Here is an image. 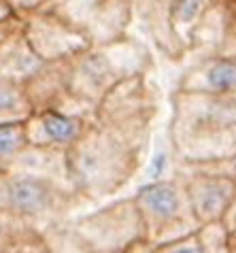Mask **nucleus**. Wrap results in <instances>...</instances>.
<instances>
[{"mask_svg":"<svg viewBox=\"0 0 236 253\" xmlns=\"http://www.w3.org/2000/svg\"><path fill=\"white\" fill-rule=\"evenodd\" d=\"M159 113L162 92L154 70L123 79L98 102L83 134L64 151L68 181L92 207L136 179Z\"/></svg>","mask_w":236,"mask_h":253,"instance_id":"obj_1","label":"nucleus"},{"mask_svg":"<svg viewBox=\"0 0 236 253\" xmlns=\"http://www.w3.org/2000/svg\"><path fill=\"white\" fill-rule=\"evenodd\" d=\"M168 111L166 128L177 162L198 164L236 153V100L175 87Z\"/></svg>","mask_w":236,"mask_h":253,"instance_id":"obj_2","label":"nucleus"},{"mask_svg":"<svg viewBox=\"0 0 236 253\" xmlns=\"http://www.w3.org/2000/svg\"><path fill=\"white\" fill-rule=\"evenodd\" d=\"M68 96L89 119L98 102L117 83L156 70V58L141 39L126 37L105 45H89L71 58L58 60Z\"/></svg>","mask_w":236,"mask_h":253,"instance_id":"obj_3","label":"nucleus"},{"mask_svg":"<svg viewBox=\"0 0 236 253\" xmlns=\"http://www.w3.org/2000/svg\"><path fill=\"white\" fill-rule=\"evenodd\" d=\"M85 207L92 205L71 181L17 168L0 172V219L24 221L45 232Z\"/></svg>","mask_w":236,"mask_h":253,"instance_id":"obj_4","label":"nucleus"},{"mask_svg":"<svg viewBox=\"0 0 236 253\" xmlns=\"http://www.w3.org/2000/svg\"><path fill=\"white\" fill-rule=\"evenodd\" d=\"M151 43L170 62H185L204 17L219 0H132Z\"/></svg>","mask_w":236,"mask_h":253,"instance_id":"obj_5","label":"nucleus"},{"mask_svg":"<svg viewBox=\"0 0 236 253\" xmlns=\"http://www.w3.org/2000/svg\"><path fill=\"white\" fill-rule=\"evenodd\" d=\"M132 198L145 228V241L151 247L194 234L200 228L177 172L168 179L138 185Z\"/></svg>","mask_w":236,"mask_h":253,"instance_id":"obj_6","label":"nucleus"},{"mask_svg":"<svg viewBox=\"0 0 236 253\" xmlns=\"http://www.w3.org/2000/svg\"><path fill=\"white\" fill-rule=\"evenodd\" d=\"M64 223L94 253H126L132 245L145 241V228L132 196L89 213H77Z\"/></svg>","mask_w":236,"mask_h":253,"instance_id":"obj_7","label":"nucleus"},{"mask_svg":"<svg viewBox=\"0 0 236 253\" xmlns=\"http://www.w3.org/2000/svg\"><path fill=\"white\" fill-rule=\"evenodd\" d=\"M19 17H22V30L28 43L43 62L71 58L92 45L77 26H73L51 9H37L22 13Z\"/></svg>","mask_w":236,"mask_h":253,"instance_id":"obj_8","label":"nucleus"},{"mask_svg":"<svg viewBox=\"0 0 236 253\" xmlns=\"http://www.w3.org/2000/svg\"><path fill=\"white\" fill-rule=\"evenodd\" d=\"M183 181L192 211L200 226L213 221H224L236 202V179L224 174L175 170Z\"/></svg>","mask_w":236,"mask_h":253,"instance_id":"obj_9","label":"nucleus"},{"mask_svg":"<svg viewBox=\"0 0 236 253\" xmlns=\"http://www.w3.org/2000/svg\"><path fill=\"white\" fill-rule=\"evenodd\" d=\"M185 62L190 64L183 68L175 87L236 100V55L202 51L185 58Z\"/></svg>","mask_w":236,"mask_h":253,"instance_id":"obj_10","label":"nucleus"},{"mask_svg":"<svg viewBox=\"0 0 236 253\" xmlns=\"http://www.w3.org/2000/svg\"><path fill=\"white\" fill-rule=\"evenodd\" d=\"M89 119L79 115H68L53 109L32 111L24 119L26 143L32 147H45V149L66 151L77 140Z\"/></svg>","mask_w":236,"mask_h":253,"instance_id":"obj_11","label":"nucleus"},{"mask_svg":"<svg viewBox=\"0 0 236 253\" xmlns=\"http://www.w3.org/2000/svg\"><path fill=\"white\" fill-rule=\"evenodd\" d=\"M45 62L34 53L22 28L0 41V79L26 85Z\"/></svg>","mask_w":236,"mask_h":253,"instance_id":"obj_12","label":"nucleus"},{"mask_svg":"<svg viewBox=\"0 0 236 253\" xmlns=\"http://www.w3.org/2000/svg\"><path fill=\"white\" fill-rule=\"evenodd\" d=\"M0 253H51L43 230L15 219H0Z\"/></svg>","mask_w":236,"mask_h":253,"instance_id":"obj_13","label":"nucleus"},{"mask_svg":"<svg viewBox=\"0 0 236 253\" xmlns=\"http://www.w3.org/2000/svg\"><path fill=\"white\" fill-rule=\"evenodd\" d=\"M32 113L24 85L0 79V124H15Z\"/></svg>","mask_w":236,"mask_h":253,"instance_id":"obj_14","label":"nucleus"},{"mask_svg":"<svg viewBox=\"0 0 236 253\" xmlns=\"http://www.w3.org/2000/svg\"><path fill=\"white\" fill-rule=\"evenodd\" d=\"M26 145L28 143L24 134V122L0 124V172L13 164V160Z\"/></svg>","mask_w":236,"mask_h":253,"instance_id":"obj_15","label":"nucleus"},{"mask_svg":"<svg viewBox=\"0 0 236 253\" xmlns=\"http://www.w3.org/2000/svg\"><path fill=\"white\" fill-rule=\"evenodd\" d=\"M196 238L202 253H232V236L224 221L200 226L196 230Z\"/></svg>","mask_w":236,"mask_h":253,"instance_id":"obj_16","label":"nucleus"},{"mask_svg":"<svg viewBox=\"0 0 236 253\" xmlns=\"http://www.w3.org/2000/svg\"><path fill=\"white\" fill-rule=\"evenodd\" d=\"M45 236H47V243H49L51 253H94L66 228V223H60V226L45 230Z\"/></svg>","mask_w":236,"mask_h":253,"instance_id":"obj_17","label":"nucleus"},{"mask_svg":"<svg viewBox=\"0 0 236 253\" xmlns=\"http://www.w3.org/2000/svg\"><path fill=\"white\" fill-rule=\"evenodd\" d=\"M217 51L236 55V4L230 0H226V24Z\"/></svg>","mask_w":236,"mask_h":253,"instance_id":"obj_18","label":"nucleus"},{"mask_svg":"<svg viewBox=\"0 0 236 253\" xmlns=\"http://www.w3.org/2000/svg\"><path fill=\"white\" fill-rule=\"evenodd\" d=\"M149 253H202V251H200L196 232H194V234H187L181 238H175V241L157 245V247H154Z\"/></svg>","mask_w":236,"mask_h":253,"instance_id":"obj_19","label":"nucleus"},{"mask_svg":"<svg viewBox=\"0 0 236 253\" xmlns=\"http://www.w3.org/2000/svg\"><path fill=\"white\" fill-rule=\"evenodd\" d=\"M11 6L15 9L17 15L22 13H30V11H37V9H45L51 0H9Z\"/></svg>","mask_w":236,"mask_h":253,"instance_id":"obj_20","label":"nucleus"},{"mask_svg":"<svg viewBox=\"0 0 236 253\" xmlns=\"http://www.w3.org/2000/svg\"><path fill=\"white\" fill-rule=\"evenodd\" d=\"M232 253H236V238H232Z\"/></svg>","mask_w":236,"mask_h":253,"instance_id":"obj_21","label":"nucleus"},{"mask_svg":"<svg viewBox=\"0 0 236 253\" xmlns=\"http://www.w3.org/2000/svg\"><path fill=\"white\" fill-rule=\"evenodd\" d=\"M230 2H234V4H236V0H230Z\"/></svg>","mask_w":236,"mask_h":253,"instance_id":"obj_22","label":"nucleus"}]
</instances>
